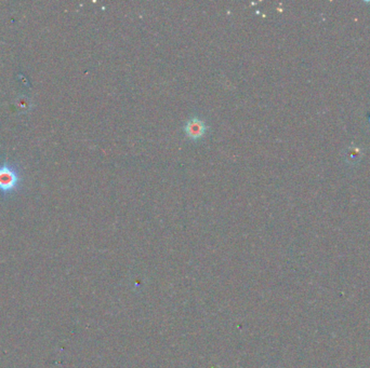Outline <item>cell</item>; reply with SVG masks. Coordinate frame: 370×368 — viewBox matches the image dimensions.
Returning a JSON list of instances; mask_svg holds the SVG:
<instances>
[{"label":"cell","instance_id":"obj_1","mask_svg":"<svg viewBox=\"0 0 370 368\" xmlns=\"http://www.w3.org/2000/svg\"><path fill=\"white\" fill-rule=\"evenodd\" d=\"M18 175L13 168L10 166L0 167V190L8 192L16 187Z\"/></svg>","mask_w":370,"mask_h":368},{"label":"cell","instance_id":"obj_2","mask_svg":"<svg viewBox=\"0 0 370 368\" xmlns=\"http://www.w3.org/2000/svg\"><path fill=\"white\" fill-rule=\"evenodd\" d=\"M205 130H206V126H205L204 121H202V120H199V119H196V118H194V119L190 120V121H187V123L185 125L186 134H187V136H190L192 138H196V137L202 136L204 134Z\"/></svg>","mask_w":370,"mask_h":368}]
</instances>
